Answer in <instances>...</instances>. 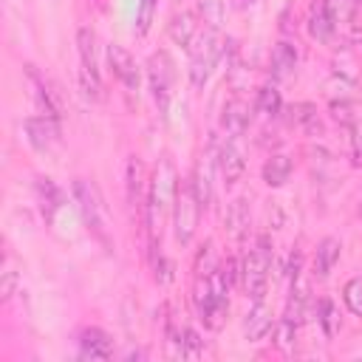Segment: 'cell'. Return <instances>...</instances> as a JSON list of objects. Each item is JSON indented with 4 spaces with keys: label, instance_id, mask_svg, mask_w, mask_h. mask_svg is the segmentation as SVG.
I'll return each mask as SVG.
<instances>
[{
    "label": "cell",
    "instance_id": "cell-1",
    "mask_svg": "<svg viewBox=\"0 0 362 362\" xmlns=\"http://www.w3.org/2000/svg\"><path fill=\"white\" fill-rule=\"evenodd\" d=\"M71 195H74V204L79 209V218L82 223L88 226V232L110 252L113 249V240H110V221H107V206H105V198L99 192V187L88 178H74L71 184Z\"/></svg>",
    "mask_w": 362,
    "mask_h": 362
},
{
    "label": "cell",
    "instance_id": "cell-2",
    "mask_svg": "<svg viewBox=\"0 0 362 362\" xmlns=\"http://www.w3.org/2000/svg\"><path fill=\"white\" fill-rule=\"evenodd\" d=\"M226 45H229V40L221 37V28H209V25L192 40V45L187 48L189 51V82H192V88L206 85V79L212 76V68L223 57Z\"/></svg>",
    "mask_w": 362,
    "mask_h": 362
},
{
    "label": "cell",
    "instance_id": "cell-3",
    "mask_svg": "<svg viewBox=\"0 0 362 362\" xmlns=\"http://www.w3.org/2000/svg\"><path fill=\"white\" fill-rule=\"evenodd\" d=\"M272 257H274V249H272V238L263 232L257 235L255 246L249 249L243 266H240V286L246 291V297L255 303V300H263L266 294V283H269V269H272Z\"/></svg>",
    "mask_w": 362,
    "mask_h": 362
},
{
    "label": "cell",
    "instance_id": "cell-4",
    "mask_svg": "<svg viewBox=\"0 0 362 362\" xmlns=\"http://www.w3.org/2000/svg\"><path fill=\"white\" fill-rule=\"evenodd\" d=\"M201 204H198V195L192 189V181L184 178L178 181V192H175V204H173V232H175V240L181 246H189L195 232H198V223H201Z\"/></svg>",
    "mask_w": 362,
    "mask_h": 362
},
{
    "label": "cell",
    "instance_id": "cell-5",
    "mask_svg": "<svg viewBox=\"0 0 362 362\" xmlns=\"http://www.w3.org/2000/svg\"><path fill=\"white\" fill-rule=\"evenodd\" d=\"M173 76H175V65H173L170 54H167V51L150 54V59H147V82H150L153 102H156V107H158V116H161V119H167V113H170Z\"/></svg>",
    "mask_w": 362,
    "mask_h": 362
},
{
    "label": "cell",
    "instance_id": "cell-6",
    "mask_svg": "<svg viewBox=\"0 0 362 362\" xmlns=\"http://www.w3.org/2000/svg\"><path fill=\"white\" fill-rule=\"evenodd\" d=\"M107 62H110L113 76L122 82V88H124L127 93H136L139 85H141V71H139L136 57H133L124 45L110 42V45H107Z\"/></svg>",
    "mask_w": 362,
    "mask_h": 362
},
{
    "label": "cell",
    "instance_id": "cell-7",
    "mask_svg": "<svg viewBox=\"0 0 362 362\" xmlns=\"http://www.w3.org/2000/svg\"><path fill=\"white\" fill-rule=\"evenodd\" d=\"M147 187L150 181H144V164L139 156H130L124 164V189H127V204L130 209L139 215V221L147 212Z\"/></svg>",
    "mask_w": 362,
    "mask_h": 362
},
{
    "label": "cell",
    "instance_id": "cell-8",
    "mask_svg": "<svg viewBox=\"0 0 362 362\" xmlns=\"http://www.w3.org/2000/svg\"><path fill=\"white\" fill-rule=\"evenodd\" d=\"M25 79H28V88H31V96L37 102V107L51 116V119H62V99L59 93L51 88V82L34 68V65H25Z\"/></svg>",
    "mask_w": 362,
    "mask_h": 362
},
{
    "label": "cell",
    "instance_id": "cell-9",
    "mask_svg": "<svg viewBox=\"0 0 362 362\" xmlns=\"http://www.w3.org/2000/svg\"><path fill=\"white\" fill-rule=\"evenodd\" d=\"M25 136L31 141L34 150L40 153H51L57 144H59V119H51V116H28L25 119Z\"/></svg>",
    "mask_w": 362,
    "mask_h": 362
},
{
    "label": "cell",
    "instance_id": "cell-10",
    "mask_svg": "<svg viewBox=\"0 0 362 362\" xmlns=\"http://www.w3.org/2000/svg\"><path fill=\"white\" fill-rule=\"evenodd\" d=\"M249 119H252V107H249V102H246L243 96H232V99L223 105V110H221V127H223V133H229V136L246 133Z\"/></svg>",
    "mask_w": 362,
    "mask_h": 362
},
{
    "label": "cell",
    "instance_id": "cell-11",
    "mask_svg": "<svg viewBox=\"0 0 362 362\" xmlns=\"http://www.w3.org/2000/svg\"><path fill=\"white\" fill-rule=\"evenodd\" d=\"M79 354L85 359H110L113 356V339L102 328H82L79 334Z\"/></svg>",
    "mask_w": 362,
    "mask_h": 362
},
{
    "label": "cell",
    "instance_id": "cell-12",
    "mask_svg": "<svg viewBox=\"0 0 362 362\" xmlns=\"http://www.w3.org/2000/svg\"><path fill=\"white\" fill-rule=\"evenodd\" d=\"M218 170H221V175H223V184L226 187H232V184H238L240 178H243V173H246V161H243V153L232 144V141H223L221 144V150H218Z\"/></svg>",
    "mask_w": 362,
    "mask_h": 362
},
{
    "label": "cell",
    "instance_id": "cell-13",
    "mask_svg": "<svg viewBox=\"0 0 362 362\" xmlns=\"http://www.w3.org/2000/svg\"><path fill=\"white\" fill-rule=\"evenodd\" d=\"M269 331H272V308L266 305V300H255V305L243 320V337L249 342H260L266 339Z\"/></svg>",
    "mask_w": 362,
    "mask_h": 362
},
{
    "label": "cell",
    "instance_id": "cell-14",
    "mask_svg": "<svg viewBox=\"0 0 362 362\" xmlns=\"http://www.w3.org/2000/svg\"><path fill=\"white\" fill-rule=\"evenodd\" d=\"M297 59H300V54H297V45H294V42H288V40L274 42V48H272V62H269L272 76H274V79H288V76L294 74V68H297Z\"/></svg>",
    "mask_w": 362,
    "mask_h": 362
},
{
    "label": "cell",
    "instance_id": "cell-15",
    "mask_svg": "<svg viewBox=\"0 0 362 362\" xmlns=\"http://www.w3.org/2000/svg\"><path fill=\"white\" fill-rule=\"evenodd\" d=\"M167 34L175 45L181 48H189L192 40L198 37V23H195V14L192 11H175L167 23Z\"/></svg>",
    "mask_w": 362,
    "mask_h": 362
},
{
    "label": "cell",
    "instance_id": "cell-16",
    "mask_svg": "<svg viewBox=\"0 0 362 362\" xmlns=\"http://www.w3.org/2000/svg\"><path fill=\"white\" fill-rule=\"evenodd\" d=\"M339 255H342V243H339V238H322L320 243H317V255H314V274L320 277V280H325L331 272H334V266L339 263Z\"/></svg>",
    "mask_w": 362,
    "mask_h": 362
},
{
    "label": "cell",
    "instance_id": "cell-17",
    "mask_svg": "<svg viewBox=\"0 0 362 362\" xmlns=\"http://www.w3.org/2000/svg\"><path fill=\"white\" fill-rule=\"evenodd\" d=\"M305 23H308V37L317 40V42H322V45H328V42L334 40V34H337V28H334V23H331V17H328L322 0L311 3V8H308V20H305Z\"/></svg>",
    "mask_w": 362,
    "mask_h": 362
},
{
    "label": "cell",
    "instance_id": "cell-18",
    "mask_svg": "<svg viewBox=\"0 0 362 362\" xmlns=\"http://www.w3.org/2000/svg\"><path fill=\"white\" fill-rule=\"evenodd\" d=\"M291 170H294V161H291L286 153H272V156L263 161L260 175H263V181H266L269 187H283V184L291 178Z\"/></svg>",
    "mask_w": 362,
    "mask_h": 362
},
{
    "label": "cell",
    "instance_id": "cell-19",
    "mask_svg": "<svg viewBox=\"0 0 362 362\" xmlns=\"http://www.w3.org/2000/svg\"><path fill=\"white\" fill-rule=\"evenodd\" d=\"M34 189H37V201H40V209H42L45 221H54V215L62 209V192H59V187L51 178L40 175L37 184H34Z\"/></svg>",
    "mask_w": 362,
    "mask_h": 362
},
{
    "label": "cell",
    "instance_id": "cell-20",
    "mask_svg": "<svg viewBox=\"0 0 362 362\" xmlns=\"http://www.w3.org/2000/svg\"><path fill=\"white\" fill-rule=\"evenodd\" d=\"M288 122L303 127L308 136H322V122L317 116V105H311V102H294L288 107Z\"/></svg>",
    "mask_w": 362,
    "mask_h": 362
},
{
    "label": "cell",
    "instance_id": "cell-21",
    "mask_svg": "<svg viewBox=\"0 0 362 362\" xmlns=\"http://www.w3.org/2000/svg\"><path fill=\"white\" fill-rule=\"evenodd\" d=\"M223 223H226V232H229L232 238H243V235L249 232L252 215H249V204H246V198H235V201L226 206V218H223Z\"/></svg>",
    "mask_w": 362,
    "mask_h": 362
},
{
    "label": "cell",
    "instance_id": "cell-22",
    "mask_svg": "<svg viewBox=\"0 0 362 362\" xmlns=\"http://www.w3.org/2000/svg\"><path fill=\"white\" fill-rule=\"evenodd\" d=\"M76 48H79V62H82L79 71L99 76V68H96V34L88 25H82L76 31Z\"/></svg>",
    "mask_w": 362,
    "mask_h": 362
},
{
    "label": "cell",
    "instance_id": "cell-23",
    "mask_svg": "<svg viewBox=\"0 0 362 362\" xmlns=\"http://www.w3.org/2000/svg\"><path fill=\"white\" fill-rule=\"evenodd\" d=\"M226 311H229V300L212 294V300L204 305V311H198V317H201L204 328H209V331H221L223 322H226Z\"/></svg>",
    "mask_w": 362,
    "mask_h": 362
},
{
    "label": "cell",
    "instance_id": "cell-24",
    "mask_svg": "<svg viewBox=\"0 0 362 362\" xmlns=\"http://www.w3.org/2000/svg\"><path fill=\"white\" fill-rule=\"evenodd\" d=\"M322 6H325V11H328V17H331V23H334L337 31L362 11V6L356 0H322Z\"/></svg>",
    "mask_w": 362,
    "mask_h": 362
},
{
    "label": "cell",
    "instance_id": "cell-25",
    "mask_svg": "<svg viewBox=\"0 0 362 362\" xmlns=\"http://www.w3.org/2000/svg\"><path fill=\"white\" fill-rule=\"evenodd\" d=\"M317 322L322 325V334H325L328 339L339 334V328H342V320H339V311H337L334 300L322 297V300L317 303Z\"/></svg>",
    "mask_w": 362,
    "mask_h": 362
},
{
    "label": "cell",
    "instance_id": "cell-26",
    "mask_svg": "<svg viewBox=\"0 0 362 362\" xmlns=\"http://www.w3.org/2000/svg\"><path fill=\"white\" fill-rule=\"evenodd\" d=\"M305 305H308V288L300 283V280H294V288H291V294H288V303H286V320H291V322H303V317H305Z\"/></svg>",
    "mask_w": 362,
    "mask_h": 362
},
{
    "label": "cell",
    "instance_id": "cell-27",
    "mask_svg": "<svg viewBox=\"0 0 362 362\" xmlns=\"http://www.w3.org/2000/svg\"><path fill=\"white\" fill-rule=\"evenodd\" d=\"M297 328H300L297 322H291V320L280 317V322L274 325V337H272L274 348H277V351H283V354L294 351V342H297Z\"/></svg>",
    "mask_w": 362,
    "mask_h": 362
},
{
    "label": "cell",
    "instance_id": "cell-28",
    "mask_svg": "<svg viewBox=\"0 0 362 362\" xmlns=\"http://www.w3.org/2000/svg\"><path fill=\"white\" fill-rule=\"evenodd\" d=\"M328 113H331V119H334L337 124H345V127H354L356 119H359V116H356L359 107H356L351 99H331Z\"/></svg>",
    "mask_w": 362,
    "mask_h": 362
},
{
    "label": "cell",
    "instance_id": "cell-29",
    "mask_svg": "<svg viewBox=\"0 0 362 362\" xmlns=\"http://www.w3.org/2000/svg\"><path fill=\"white\" fill-rule=\"evenodd\" d=\"M189 181H192V189H195V195H198L201 209H206V206H209V201H212V187H209V173H206L204 161H198V164H195V170H192Z\"/></svg>",
    "mask_w": 362,
    "mask_h": 362
},
{
    "label": "cell",
    "instance_id": "cell-30",
    "mask_svg": "<svg viewBox=\"0 0 362 362\" xmlns=\"http://www.w3.org/2000/svg\"><path fill=\"white\" fill-rule=\"evenodd\" d=\"M280 107H283V96H280V90H277L274 85H263V88L257 90V110L266 113V116H277Z\"/></svg>",
    "mask_w": 362,
    "mask_h": 362
},
{
    "label": "cell",
    "instance_id": "cell-31",
    "mask_svg": "<svg viewBox=\"0 0 362 362\" xmlns=\"http://www.w3.org/2000/svg\"><path fill=\"white\" fill-rule=\"evenodd\" d=\"M342 303L351 314L362 317V277H351L342 288Z\"/></svg>",
    "mask_w": 362,
    "mask_h": 362
},
{
    "label": "cell",
    "instance_id": "cell-32",
    "mask_svg": "<svg viewBox=\"0 0 362 362\" xmlns=\"http://www.w3.org/2000/svg\"><path fill=\"white\" fill-rule=\"evenodd\" d=\"M215 269H218V260H215V246H212V240H206V243L198 249V255H195V266H192V272H195V274L209 277Z\"/></svg>",
    "mask_w": 362,
    "mask_h": 362
},
{
    "label": "cell",
    "instance_id": "cell-33",
    "mask_svg": "<svg viewBox=\"0 0 362 362\" xmlns=\"http://www.w3.org/2000/svg\"><path fill=\"white\" fill-rule=\"evenodd\" d=\"M156 8H158V0H139V11H136V37H144L153 25V17H156Z\"/></svg>",
    "mask_w": 362,
    "mask_h": 362
},
{
    "label": "cell",
    "instance_id": "cell-34",
    "mask_svg": "<svg viewBox=\"0 0 362 362\" xmlns=\"http://www.w3.org/2000/svg\"><path fill=\"white\" fill-rule=\"evenodd\" d=\"M198 11L209 28H221L223 23V0H198Z\"/></svg>",
    "mask_w": 362,
    "mask_h": 362
},
{
    "label": "cell",
    "instance_id": "cell-35",
    "mask_svg": "<svg viewBox=\"0 0 362 362\" xmlns=\"http://www.w3.org/2000/svg\"><path fill=\"white\" fill-rule=\"evenodd\" d=\"M181 348H184V359H195L204 354V339L198 337L195 328H184V337H181Z\"/></svg>",
    "mask_w": 362,
    "mask_h": 362
},
{
    "label": "cell",
    "instance_id": "cell-36",
    "mask_svg": "<svg viewBox=\"0 0 362 362\" xmlns=\"http://www.w3.org/2000/svg\"><path fill=\"white\" fill-rule=\"evenodd\" d=\"M17 291V272L11 266V260H6V269H3V283H0V300L8 303Z\"/></svg>",
    "mask_w": 362,
    "mask_h": 362
},
{
    "label": "cell",
    "instance_id": "cell-37",
    "mask_svg": "<svg viewBox=\"0 0 362 362\" xmlns=\"http://www.w3.org/2000/svg\"><path fill=\"white\" fill-rule=\"evenodd\" d=\"M221 272H223V277H226L229 288H232L235 283H240V266H238V260H235V257H226V260L221 263Z\"/></svg>",
    "mask_w": 362,
    "mask_h": 362
},
{
    "label": "cell",
    "instance_id": "cell-38",
    "mask_svg": "<svg viewBox=\"0 0 362 362\" xmlns=\"http://www.w3.org/2000/svg\"><path fill=\"white\" fill-rule=\"evenodd\" d=\"M300 269H303V255H300V249H294V252L288 255V266H286V274H288L291 283L300 280Z\"/></svg>",
    "mask_w": 362,
    "mask_h": 362
},
{
    "label": "cell",
    "instance_id": "cell-39",
    "mask_svg": "<svg viewBox=\"0 0 362 362\" xmlns=\"http://www.w3.org/2000/svg\"><path fill=\"white\" fill-rule=\"evenodd\" d=\"M351 161L354 167H362V124L354 130V139H351Z\"/></svg>",
    "mask_w": 362,
    "mask_h": 362
},
{
    "label": "cell",
    "instance_id": "cell-40",
    "mask_svg": "<svg viewBox=\"0 0 362 362\" xmlns=\"http://www.w3.org/2000/svg\"><path fill=\"white\" fill-rule=\"evenodd\" d=\"M359 218H362V201H359Z\"/></svg>",
    "mask_w": 362,
    "mask_h": 362
},
{
    "label": "cell",
    "instance_id": "cell-41",
    "mask_svg": "<svg viewBox=\"0 0 362 362\" xmlns=\"http://www.w3.org/2000/svg\"><path fill=\"white\" fill-rule=\"evenodd\" d=\"M356 3H359V6H362V0H356Z\"/></svg>",
    "mask_w": 362,
    "mask_h": 362
}]
</instances>
